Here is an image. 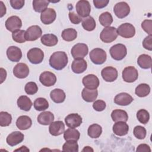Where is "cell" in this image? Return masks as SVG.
Returning <instances> with one entry per match:
<instances>
[{
  "label": "cell",
  "instance_id": "obj_1",
  "mask_svg": "<svg viewBox=\"0 0 152 152\" xmlns=\"http://www.w3.org/2000/svg\"><path fill=\"white\" fill-rule=\"evenodd\" d=\"M50 66L56 70H62L68 64L66 53L63 51H57L52 53L49 58Z\"/></svg>",
  "mask_w": 152,
  "mask_h": 152
},
{
  "label": "cell",
  "instance_id": "obj_2",
  "mask_svg": "<svg viewBox=\"0 0 152 152\" xmlns=\"http://www.w3.org/2000/svg\"><path fill=\"white\" fill-rule=\"evenodd\" d=\"M109 52L111 57L116 61H121L123 59L127 54V50L126 46L121 43L116 44L112 46Z\"/></svg>",
  "mask_w": 152,
  "mask_h": 152
},
{
  "label": "cell",
  "instance_id": "obj_3",
  "mask_svg": "<svg viewBox=\"0 0 152 152\" xmlns=\"http://www.w3.org/2000/svg\"><path fill=\"white\" fill-rule=\"evenodd\" d=\"M116 28L115 27H107L104 28L100 33V38L104 43H108L114 41L118 37Z\"/></svg>",
  "mask_w": 152,
  "mask_h": 152
},
{
  "label": "cell",
  "instance_id": "obj_4",
  "mask_svg": "<svg viewBox=\"0 0 152 152\" xmlns=\"http://www.w3.org/2000/svg\"><path fill=\"white\" fill-rule=\"evenodd\" d=\"M90 59L96 65L103 64L107 58L106 52L100 48H95L90 52Z\"/></svg>",
  "mask_w": 152,
  "mask_h": 152
},
{
  "label": "cell",
  "instance_id": "obj_5",
  "mask_svg": "<svg viewBox=\"0 0 152 152\" xmlns=\"http://www.w3.org/2000/svg\"><path fill=\"white\" fill-rule=\"evenodd\" d=\"M117 33L124 38H131L135 34V28L130 23H124L120 25L116 29Z\"/></svg>",
  "mask_w": 152,
  "mask_h": 152
},
{
  "label": "cell",
  "instance_id": "obj_6",
  "mask_svg": "<svg viewBox=\"0 0 152 152\" xmlns=\"http://www.w3.org/2000/svg\"><path fill=\"white\" fill-rule=\"evenodd\" d=\"M88 52V48L85 43H78L75 45L71 49V55L75 59H83Z\"/></svg>",
  "mask_w": 152,
  "mask_h": 152
},
{
  "label": "cell",
  "instance_id": "obj_7",
  "mask_svg": "<svg viewBox=\"0 0 152 152\" xmlns=\"http://www.w3.org/2000/svg\"><path fill=\"white\" fill-rule=\"evenodd\" d=\"M27 56L28 61L31 64H39L43 60L44 53L38 48H33L28 51Z\"/></svg>",
  "mask_w": 152,
  "mask_h": 152
},
{
  "label": "cell",
  "instance_id": "obj_8",
  "mask_svg": "<svg viewBox=\"0 0 152 152\" xmlns=\"http://www.w3.org/2000/svg\"><path fill=\"white\" fill-rule=\"evenodd\" d=\"M75 9L77 14L80 17L86 18L89 16L91 11V5L88 1L80 0L76 4Z\"/></svg>",
  "mask_w": 152,
  "mask_h": 152
},
{
  "label": "cell",
  "instance_id": "obj_9",
  "mask_svg": "<svg viewBox=\"0 0 152 152\" xmlns=\"http://www.w3.org/2000/svg\"><path fill=\"white\" fill-rule=\"evenodd\" d=\"M113 12L119 18H124L130 12V7L125 2H119L116 4L113 8Z\"/></svg>",
  "mask_w": 152,
  "mask_h": 152
},
{
  "label": "cell",
  "instance_id": "obj_10",
  "mask_svg": "<svg viewBox=\"0 0 152 152\" xmlns=\"http://www.w3.org/2000/svg\"><path fill=\"white\" fill-rule=\"evenodd\" d=\"M122 78L126 83H133L136 81L138 77L137 69L132 66L125 68L122 73Z\"/></svg>",
  "mask_w": 152,
  "mask_h": 152
},
{
  "label": "cell",
  "instance_id": "obj_11",
  "mask_svg": "<svg viewBox=\"0 0 152 152\" xmlns=\"http://www.w3.org/2000/svg\"><path fill=\"white\" fill-rule=\"evenodd\" d=\"M42 30L39 26H31L26 31V39L27 41H34L39 39L42 36Z\"/></svg>",
  "mask_w": 152,
  "mask_h": 152
},
{
  "label": "cell",
  "instance_id": "obj_12",
  "mask_svg": "<svg viewBox=\"0 0 152 152\" xmlns=\"http://www.w3.org/2000/svg\"><path fill=\"white\" fill-rule=\"evenodd\" d=\"M21 26L22 21L21 19L16 15L10 17L5 21V27L11 32H14L16 30H20Z\"/></svg>",
  "mask_w": 152,
  "mask_h": 152
},
{
  "label": "cell",
  "instance_id": "obj_13",
  "mask_svg": "<svg viewBox=\"0 0 152 152\" xmlns=\"http://www.w3.org/2000/svg\"><path fill=\"white\" fill-rule=\"evenodd\" d=\"M118 71L112 66H106L101 71V75L103 79L106 82H113L118 78Z\"/></svg>",
  "mask_w": 152,
  "mask_h": 152
},
{
  "label": "cell",
  "instance_id": "obj_14",
  "mask_svg": "<svg viewBox=\"0 0 152 152\" xmlns=\"http://www.w3.org/2000/svg\"><path fill=\"white\" fill-rule=\"evenodd\" d=\"M39 81L43 86L50 87L56 83V77L53 73L50 71H45L40 74Z\"/></svg>",
  "mask_w": 152,
  "mask_h": 152
},
{
  "label": "cell",
  "instance_id": "obj_15",
  "mask_svg": "<svg viewBox=\"0 0 152 152\" xmlns=\"http://www.w3.org/2000/svg\"><path fill=\"white\" fill-rule=\"evenodd\" d=\"M82 82L85 88L91 90L97 89L99 86V80L94 74H88L83 77Z\"/></svg>",
  "mask_w": 152,
  "mask_h": 152
},
{
  "label": "cell",
  "instance_id": "obj_16",
  "mask_svg": "<svg viewBox=\"0 0 152 152\" xmlns=\"http://www.w3.org/2000/svg\"><path fill=\"white\" fill-rule=\"evenodd\" d=\"M56 14L55 10L50 8H46L40 15L41 21L44 24H50L56 19Z\"/></svg>",
  "mask_w": 152,
  "mask_h": 152
},
{
  "label": "cell",
  "instance_id": "obj_17",
  "mask_svg": "<svg viewBox=\"0 0 152 152\" xmlns=\"http://www.w3.org/2000/svg\"><path fill=\"white\" fill-rule=\"evenodd\" d=\"M29 74V68L24 63H18L13 68V74L18 78H26Z\"/></svg>",
  "mask_w": 152,
  "mask_h": 152
},
{
  "label": "cell",
  "instance_id": "obj_18",
  "mask_svg": "<svg viewBox=\"0 0 152 152\" xmlns=\"http://www.w3.org/2000/svg\"><path fill=\"white\" fill-rule=\"evenodd\" d=\"M65 122L68 127L75 128L82 124V118L78 113H71L65 117Z\"/></svg>",
  "mask_w": 152,
  "mask_h": 152
},
{
  "label": "cell",
  "instance_id": "obj_19",
  "mask_svg": "<svg viewBox=\"0 0 152 152\" xmlns=\"http://www.w3.org/2000/svg\"><path fill=\"white\" fill-rule=\"evenodd\" d=\"M7 56L12 62H19L22 57V52L19 48L11 46L7 50Z\"/></svg>",
  "mask_w": 152,
  "mask_h": 152
},
{
  "label": "cell",
  "instance_id": "obj_20",
  "mask_svg": "<svg viewBox=\"0 0 152 152\" xmlns=\"http://www.w3.org/2000/svg\"><path fill=\"white\" fill-rule=\"evenodd\" d=\"M24 134L19 131H14L10 134L6 139L7 144L11 146H15L21 143L24 140Z\"/></svg>",
  "mask_w": 152,
  "mask_h": 152
},
{
  "label": "cell",
  "instance_id": "obj_21",
  "mask_svg": "<svg viewBox=\"0 0 152 152\" xmlns=\"http://www.w3.org/2000/svg\"><path fill=\"white\" fill-rule=\"evenodd\" d=\"M50 134L53 136H58L65 131V125L62 121H56L52 122L49 127Z\"/></svg>",
  "mask_w": 152,
  "mask_h": 152
},
{
  "label": "cell",
  "instance_id": "obj_22",
  "mask_svg": "<svg viewBox=\"0 0 152 152\" xmlns=\"http://www.w3.org/2000/svg\"><path fill=\"white\" fill-rule=\"evenodd\" d=\"M134 100L133 97L126 93H121L118 94L115 99L114 102L120 106H127L131 104Z\"/></svg>",
  "mask_w": 152,
  "mask_h": 152
},
{
  "label": "cell",
  "instance_id": "obj_23",
  "mask_svg": "<svg viewBox=\"0 0 152 152\" xmlns=\"http://www.w3.org/2000/svg\"><path fill=\"white\" fill-rule=\"evenodd\" d=\"M87 67V62L84 59H75L71 64V69L75 74L84 72Z\"/></svg>",
  "mask_w": 152,
  "mask_h": 152
},
{
  "label": "cell",
  "instance_id": "obj_24",
  "mask_svg": "<svg viewBox=\"0 0 152 152\" xmlns=\"http://www.w3.org/2000/svg\"><path fill=\"white\" fill-rule=\"evenodd\" d=\"M129 126L125 122H116L113 125V132L118 136H124L128 134Z\"/></svg>",
  "mask_w": 152,
  "mask_h": 152
},
{
  "label": "cell",
  "instance_id": "obj_25",
  "mask_svg": "<svg viewBox=\"0 0 152 152\" xmlns=\"http://www.w3.org/2000/svg\"><path fill=\"white\" fill-rule=\"evenodd\" d=\"M32 121L30 117L26 115L20 116L16 121V126L20 130H26L31 127Z\"/></svg>",
  "mask_w": 152,
  "mask_h": 152
},
{
  "label": "cell",
  "instance_id": "obj_26",
  "mask_svg": "<svg viewBox=\"0 0 152 152\" xmlns=\"http://www.w3.org/2000/svg\"><path fill=\"white\" fill-rule=\"evenodd\" d=\"M54 120L53 114L49 111H45L40 113L37 116V122L43 125H50Z\"/></svg>",
  "mask_w": 152,
  "mask_h": 152
},
{
  "label": "cell",
  "instance_id": "obj_27",
  "mask_svg": "<svg viewBox=\"0 0 152 152\" xmlns=\"http://www.w3.org/2000/svg\"><path fill=\"white\" fill-rule=\"evenodd\" d=\"M98 96V91L97 89L91 90L84 88L81 92V96L84 100L87 102H94Z\"/></svg>",
  "mask_w": 152,
  "mask_h": 152
},
{
  "label": "cell",
  "instance_id": "obj_28",
  "mask_svg": "<svg viewBox=\"0 0 152 152\" xmlns=\"http://www.w3.org/2000/svg\"><path fill=\"white\" fill-rule=\"evenodd\" d=\"M51 99L56 103H61L64 102L66 95L65 92L60 88H55L50 93Z\"/></svg>",
  "mask_w": 152,
  "mask_h": 152
},
{
  "label": "cell",
  "instance_id": "obj_29",
  "mask_svg": "<svg viewBox=\"0 0 152 152\" xmlns=\"http://www.w3.org/2000/svg\"><path fill=\"white\" fill-rule=\"evenodd\" d=\"M17 105L23 110L28 111L30 110L33 103L30 98L26 96H21L17 99Z\"/></svg>",
  "mask_w": 152,
  "mask_h": 152
},
{
  "label": "cell",
  "instance_id": "obj_30",
  "mask_svg": "<svg viewBox=\"0 0 152 152\" xmlns=\"http://www.w3.org/2000/svg\"><path fill=\"white\" fill-rule=\"evenodd\" d=\"M111 118L115 122L119 121L126 122L128 119V115L126 112L124 110L115 109L112 112Z\"/></svg>",
  "mask_w": 152,
  "mask_h": 152
},
{
  "label": "cell",
  "instance_id": "obj_31",
  "mask_svg": "<svg viewBox=\"0 0 152 152\" xmlns=\"http://www.w3.org/2000/svg\"><path fill=\"white\" fill-rule=\"evenodd\" d=\"M137 64L142 69H149L151 66V57L147 54H142L138 58Z\"/></svg>",
  "mask_w": 152,
  "mask_h": 152
},
{
  "label": "cell",
  "instance_id": "obj_32",
  "mask_svg": "<svg viewBox=\"0 0 152 152\" xmlns=\"http://www.w3.org/2000/svg\"><path fill=\"white\" fill-rule=\"evenodd\" d=\"M40 40L42 43L46 46H55L58 42L57 36L53 34H44L41 37Z\"/></svg>",
  "mask_w": 152,
  "mask_h": 152
},
{
  "label": "cell",
  "instance_id": "obj_33",
  "mask_svg": "<svg viewBox=\"0 0 152 152\" xmlns=\"http://www.w3.org/2000/svg\"><path fill=\"white\" fill-rule=\"evenodd\" d=\"M80 132L75 128H68L64 132V138L66 141L73 140L77 141L80 138Z\"/></svg>",
  "mask_w": 152,
  "mask_h": 152
},
{
  "label": "cell",
  "instance_id": "obj_34",
  "mask_svg": "<svg viewBox=\"0 0 152 152\" xmlns=\"http://www.w3.org/2000/svg\"><path fill=\"white\" fill-rule=\"evenodd\" d=\"M102 132V128L100 125L94 124L91 125L87 130V133L88 136L91 138H99Z\"/></svg>",
  "mask_w": 152,
  "mask_h": 152
},
{
  "label": "cell",
  "instance_id": "obj_35",
  "mask_svg": "<svg viewBox=\"0 0 152 152\" xmlns=\"http://www.w3.org/2000/svg\"><path fill=\"white\" fill-rule=\"evenodd\" d=\"M61 36L64 40L66 42H71L77 38V32L74 28H68L62 31Z\"/></svg>",
  "mask_w": 152,
  "mask_h": 152
},
{
  "label": "cell",
  "instance_id": "obj_36",
  "mask_svg": "<svg viewBox=\"0 0 152 152\" xmlns=\"http://www.w3.org/2000/svg\"><path fill=\"white\" fill-rule=\"evenodd\" d=\"M150 92V87L145 83L139 84L135 90V93L137 96L140 97H143L148 96Z\"/></svg>",
  "mask_w": 152,
  "mask_h": 152
},
{
  "label": "cell",
  "instance_id": "obj_37",
  "mask_svg": "<svg viewBox=\"0 0 152 152\" xmlns=\"http://www.w3.org/2000/svg\"><path fill=\"white\" fill-rule=\"evenodd\" d=\"M50 2V1L46 0H34L33 1V7L36 12L42 13L48 8L47 7Z\"/></svg>",
  "mask_w": 152,
  "mask_h": 152
},
{
  "label": "cell",
  "instance_id": "obj_38",
  "mask_svg": "<svg viewBox=\"0 0 152 152\" xmlns=\"http://www.w3.org/2000/svg\"><path fill=\"white\" fill-rule=\"evenodd\" d=\"M82 26L84 28V29L87 31H93L94 30L96 26V21L92 17L88 16L87 17L84 18L82 20Z\"/></svg>",
  "mask_w": 152,
  "mask_h": 152
},
{
  "label": "cell",
  "instance_id": "obj_39",
  "mask_svg": "<svg viewBox=\"0 0 152 152\" xmlns=\"http://www.w3.org/2000/svg\"><path fill=\"white\" fill-rule=\"evenodd\" d=\"M33 106L36 110L43 111L49 107V103L46 99L39 97L34 100Z\"/></svg>",
  "mask_w": 152,
  "mask_h": 152
},
{
  "label": "cell",
  "instance_id": "obj_40",
  "mask_svg": "<svg viewBox=\"0 0 152 152\" xmlns=\"http://www.w3.org/2000/svg\"><path fill=\"white\" fill-rule=\"evenodd\" d=\"M99 20L100 23L104 27H109L113 22V17L109 12H104L100 15Z\"/></svg>",
  "mask_w": 152,
  "mask_h": 152
},
{
  "label": "cell",
  "instance_id": "obj_41",
  "mask_svg": "<svg viewBox=\"0 0 152 152\" xmlns=\"http://www.w3.org/2000/svg\"><path fill=\"white\" fill-rule=\"evenodd\" d=\"M62 150L64 151L68 152H78V145L76 141H66V142H65L62 146Z\"/></svg>",
  "mask_w": 152,
  "mask_h": 152
},
{
  "label": "cell",
  "instance_id": "obj_42",
  "mask_svg": "<svg viewBox=\"0 0 152 152\" xmlns=\"http://www.w3.org/2000/svg\"><path fill=\"white\" fill-rule=\"evenodd\" d=\"M26 31L23 30H18L12 33V39L17 43H22L25 42L26 40L25 37Z\"/></svg>",
  "mask_w": 152,
  "mask_h": 152
},
{
  "label": "cell",
  "instance_id": "obj_43",
  "mask_svg": "<svg viewBox=\"0 0 152 152\" xmlns=\"http://www.w3.org/2000/svg\"><path fill=\"white\" fill-rule=\"evenodd\" d=\"M137 118L140 123L146 124L150 119L149 113L145 109H140L137 113Z\"/></svg>",
  "mask_w": 152,
  "mask_h": 152
},
{
  "label": "cell",
  "instance_id": "obj_44",
  "mask_svg": "<svg viewBox=\"0 0 152 152\" xmlns=\"http://www.w3.org/2000/svg\"><path fill=\"white\" fill-rule=\"evenodd\" d=\"M12 121L11 115L7 112H0V125L1 126H7L10 125Z\"/></svg>",
  "mask_w": 152,
  "mask_h": 152
},
{
  "label": "cell",
  "instance_id": "obj_45",
  "mask_svg": "<svg viewBox=\"0 0 152 152\" xmlns=\"http://www.w3.org/2000/svg\"><path fill=\"white\" fill-rule=\"evenodd\" d=\"M133 133L134 136L137 138L139 140H143L146 136L147 132L144 127L140 125H138L134 128Z\"/></svg>",
  "mask_w": 152,
  "mask_h": 152
},
{
  "label": "cell",
  "instance_id": "obj_46",
  "mask_svg": "<svg viewBox=\"0 0 152 152\" xmlns=\"http://www.w3.org/2000/svg\"><path fill=\"white\" fill-rule=\"evenodd\" d=\"M26 93L28 95H33L36 94L38 91V87L36 83L31 81L27 83L24 87Z\"/></svg>",
  "mask_w": 152,
  "mask_h": 152
},
{
  "label": "cell",
  "instance_id": "obj_47",
  "mask_svg": "<svg viewBox=\"0 0 152 152\" xmlns=\"http://www.w3.org/2000/svg\"><path fill=\"white\" fill-rule=\"evenodd\" d=\"M106 107V104L104 101L102 100H97L95 101L93 104V109L98 112L103 111L105 109Z\"/></svg>",
  "mask_w": 152,
  "mask_h": 152
},
{
  "label": "cell",
  "instance_id": "obj_48",
  "mask_svg": "<svg viewBox=\"0 0 152 152\" xmlns=\"http://www.w3.org/2000/svg\"><path fill=\"white\" fill-rule=\"evenodd\" d=\"M151 25L152 21L151 20H145L141 23V27L147 34L151 35Z\"/></svg>",
  "mask_w": 152,
  "mask_h": 152
},
{
  "label": "cell",
  "instance_id": "obj_49",
  "mask_svg": "<svg viewBox=\"0 0 152 152\" xmlns=\"http://www.w3.org/2000/svg\"><path fill=\"white\" fill-rule=\"evenodd\" d=\"M69 18L71 22L74 24H78L82 21L81 17L74 12H69Z\"/></svg>",
  "mask_w": 152,
  "mask_h": 152
},
{
  "label": "cell",
  "instance_id": "obj_50",
  "mask_svg": "<svg viewBox=\"0 0 152 152\" xmlns=\"http://www.w3.org/2000/svg\"><path fill=\"white\" fill-rule=\"evenodd\" d=\"M143 47L148 50H152V36L149 35L147 36L142 41Z\"/></svg>",
  "mask_w": 152,
  "mask_h": 152
},
{
  "label": "cell",
  "instance_id": "obj_51",
  "mask_svg": "<svg viewBox=\"0 0 152 152\" xmlns=\"http://www.w3.org/2000/svg\"><path fill=\"white\" fill-rule=\"evenodd\" d=\"M10 4L12 8L15 10H20L23 8L24 5V0H10Z\"/></svg>",
  "mask_w": 152,
  "mask_h": 152
},
{
  "label": "cell",
  "instance_id": "obj_52",
  "mask_svg": "<svg viewBox=\"0 0 152 152\" xmlns=\"http://www.w3.org/2000/svg\"><path fill=\"white\" fill-rule=\"evenodd\" d=\"M93 4L96 8L101 9L107 6L109 1L108 0H93Z\"/></svg>",
  "mask_w": 152,
  "mask_h": 152
},
{
  "label": "cell",
  "instance_id": "obj_53",
  "mask_svg": "<svg viewBox=\"0 0 152 152\" xmlns=\"http://www.w3.org/2000/svg\"><path fill=\"white\" fill-rule=\"evenodd\" d=\"M136 151L138 152H142V151H145V152H150L151 151V149L150 147L148 145L146 144H140L137 148Z\"/></svg>",
  "mask_w": 152,
  "mask_h": 152
},
{
  "label": "cell",
  "instance_id": "obj_54",
  "mask_svg": "<svg viewBox=\"0 0 152 152\" xmlns=\"http://www.w3.org/2000/svg\"><path fill=\"white\" fill-rule=\"evenodd\" d=\"M0 71H1V84H2L4 81V80L6 79L7 72L2 68H1Z\"/></svg>",
  "mask_w": 152,
  "mask_h": 152
},
{
  "label": "cell",
  "instance_id": "obj_55",
  "mask_svg": "<svg viewBox=\"0 0 152 152\" xmlns=\"http://www.w3.org/2000/svg\"><path fill=\"white\" fill-rule=\"evenodd\" d=\"M0 8H1V17H2L6 14V7L2 1H0Z\"/></svg>",
  "mask_w": 152,
  "mask_h": 152
},
{
  "label": "cell",
  "instance_id": "obj_56",
  "mask_svg": "<svg viewBox=\"0 0 152 152\" xmlns=\"http://www.w3.org/2000/svg\"><path fill=\"white\" fill-rule=\"evenodd\" d=\"M82 151H93V150L89 146H86L85 147L83 150H82Z\"/></svg>",
  "mask_w": 152,
  "mask_h": 152
},
{
  "label": "cell",
  "instance_id": "obj_57",
  "mask_svg": "<svg viewBox=\"0 0 152 152\" xmlns=\"http://www.w3.org/2000/svg\"><path fill=\"white\" fill-rule=\"evenodd\" d=\"M21 148L23 149L21 150V148H18V149L15 150V151H29V149L27 148V147L26 146H21Z\"/></svg>",
  "mask_w": 152,
  "mask_h": 152
}]
</instances>
